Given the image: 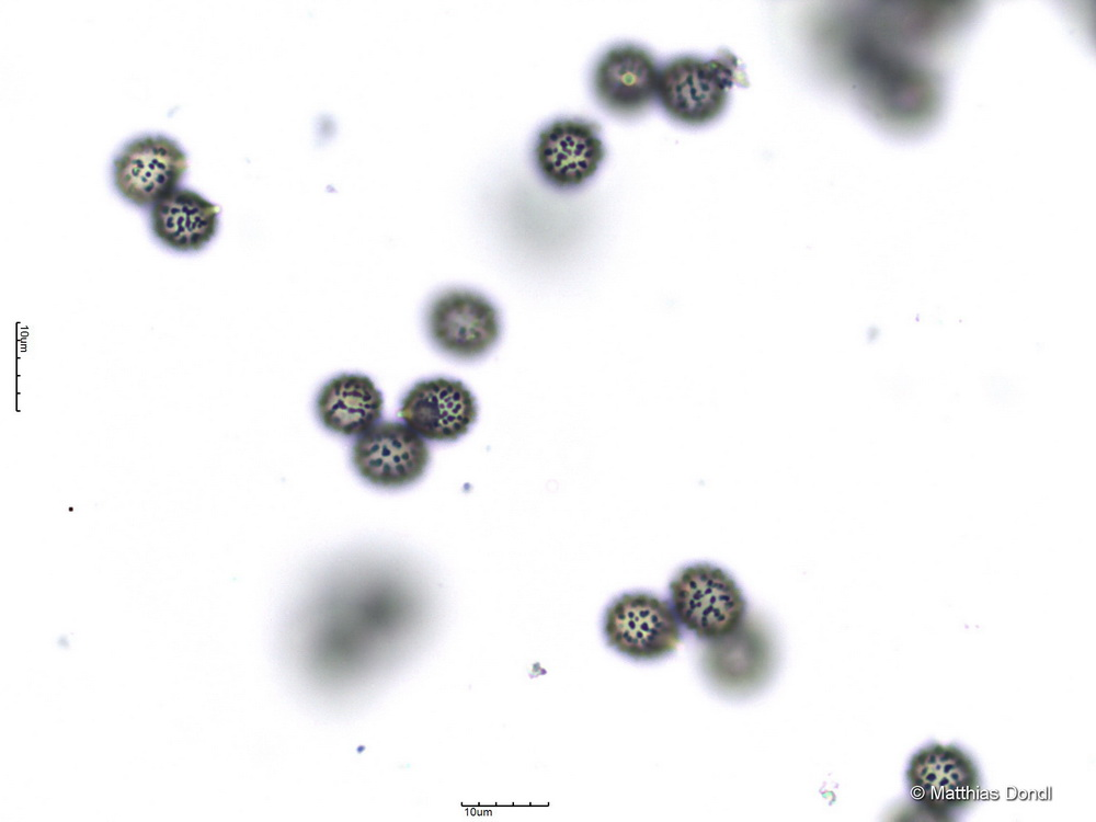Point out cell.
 Returning a JSON list of instances; mask_svg holds the SVG:
<instances>
[{
  "label": "cell",
  "mask_w": 1096,
  "mask_h": 822,
  "mask_svg": "<svg viewBox=\"0 0 1096 822\" xmlns=\"http://www.w3.org/2000/svg\"><path fill=\"white\" fill-rule=\"evenodd\" d=\"M399 413L422 438L453 442L476 422L478 406L460 380L436 377L416 383L402 398Z\"/></svg>",
  "instance_id": "9"
},
{
  "label": "cell",
  "mask_w": 1096,
  "mask_h": 822,
  "mask_svg": "<svg viewBox=\"0 0 1096 822\" xmlns=\"http://www.w3.org/2000/svg\"><path fill=\"white\" fill-rule=\"evenodd\" d=\"M426 329L439 351L457 359L473 361L498 343L501 318L498 308L482 294L452 288L430 302Z\"/></svg>",
  "instance_id": "3"
},
{
  "label": "cell",
  "mask_w": 1096,
  "mask_h": 822,
  "mask_svg": "<svg viewBox=\"0 0 1096 822\" xmlns=\"http://www.w3.org/2000/svg\"><path fill=\"white\" fill-rule=\"evenodd\" d=\"M907 783L914 800L933 810L946 811L974 797L978 773L960 750L933 744L911 760Z\"/></svg>",
  "instance_id": "11"
},
{
  "label": "cell",
  "mask_w": 1096,
  "mask_h": 822,
  "mask_svg": "<svg viewBox=\"0 0 1096 822\" xmlns=\"http://www.w3.org/2000/svg\"><path fill=\"white\" fill-rule=\"evenodd\" d=\"M186 169V155L174 140L148 135L118 152L113 160V181L129 203L153 206L178 189Z\"/></svg>",
  "instance_id": "6"
},
{
  "label": "cell",
  "mask_w": 1096,
  "mask_h": 822,
  "mask_svg": "<svg viewBox=\"0 0 1096 822\" xmlns=\"http://www.w3.org/2000/svg\"><path fill=\"white\" fill-rule=\"evenodd\" d=\"M351 460L368 483L383 489H400L423 476L430 463V449L424 438L406 423L383 421L356 438Z\"/></svg>",
  "instance_id": "5"
},
{
  "label": "cell",
  "mask_w": 1096,
  "mask_h": 822,
  "mask_svg": "<svg viewBox=\"0 0 1096 822\" xmlns=\"http://www.w3.org/2000/svg\"><path fill=\"white\" fill-rule=\"evenodd\" d=\"M600 126L581 118H561L544 127L534 146V160L551 186L570 190L591 179L605 157Z\"/></svg>",
  "instance_id": "7"
},
{
  "label": "cell",
  "mask_w": 1096,
  "mask_h": 822,
  "mask_svg": "<svg viewBox=\"0 0 1096 822\" xmlns=\"http://www.w3.org/2000/svg\"><path fill=\"white\" fill-rule=\"evenodd\" d=\"M659 72L654 57L646 48L618 44L597 60L593 70V91L610 113L637 115L657 99Z\"/></svg>",
  "instance_id": "10"
},
{
  "label": "cell",
  "mask_w": 1096,
  "mask_h": 822,
  "mask_svg": "<svg viewBox=\"0 0 1096 822\" xmlns=\"http://www.w3.org/2000/svg\"><path fill=\"white\" fill-rule=\"evenodd\" d=\"M603 630L609 647L639 661L661 659L681 641L672 606L643 592L625 593L614 600L606 608Z\"/></svg>",
  "instance_id": "4"
},
{
  "label": "cell",
  "mask_w": 1096,
  "mask_h": 822,
  "mask_svg": "<svg viewBox=\"0 0 1096 822\" xmlns=\"http://www.w3.org/2000/svg\"><path fill=\"white\" fill-rule=\"evenodd\" d=\"M703 669L718 688L744 694L763 685L774 665V648L765 628L750 618L732 632L706 641Z\"/></svg>",
  "instance_id": "8"
},
{
  "label": "cell",
  "mask_w": 1096,
  "mask_h": 822,
  "mask_svg": "<svg viewBox=\"0 0 1096 822\" xmlns=\"http://www.w3.org/2000/svg\"><path fill=\"white\" fill-rule=\"evenodd\" d=\"M218 214V207L197 192L176 189L151 206L150 226L165 247L180 252L198 251L215 237Z\"/></svg>",
  "instance_id": "13"
},
{
  "label": "cell",
  "mask_w": 1096,
  "mask_h": 822,
  "mask_svg": "<svg viewBox=\"0 0 1096 822\" xmlns=\"http://www.w3.org/2000/svg\"><path fill=\"white\" fill-rule=\"evenodd\" d=\"M738 73V60L730 53L707 59L675 57L660 69L657 100L675 122L707 125L723 113Z\"/></svg>",
  "instance_id": "1"
},
{
  "label": "cell",
  "mask_w": 1096,
  "mask_h": 822,
  "mask_svg": "<svg viewBox=\"0 0 1096 822\" xmlns=\"http://www.w3.org/2000/svg\"><path fill=\"white\" fill-rule=\"evenodd\" d=\"M669 587L678 623L699 639L721 638L746 618V601L741 589L717 566H687L678 571Z\"/></svg>",
  "instance_id": "2"
},
{
  "label": "cell",
  "mask_w": 1096,
  "mask_h": 822,
  "mask_svg": "<svg viewBox=\"0 0 1096 822\" xmlns=\"http://www.w3.org/2000/svg\"><path fill=\"white\" fill-rule=\"evenodd\" d=\"M384 399L374 381L361 374H341L318 392L316 412L321 424L341 436H359L378 423Z\"/></svg>",
  "instance_id": "12"
}]
</instances>
